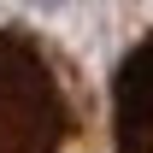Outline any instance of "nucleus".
<instances>
[{
    "label": "nucleus",
    "instance_id": "3",
    "mask_svg": "<svg viewBox=\"0 0 153 153\" xmlns=\"http://www.w3.org/2000/svg\"><path fill=\"white\" fill-rule=\"evenodd\" d=\"M41 6H59V0H41Z\"/></svg>",
    "mask_w": 153,
    "mask_h": 153
},
{
    "label": "nucleus",
    "instance_id": "1",
    "mask_svg": "<svg viewBox=\"0 0 153 153\" xmlns=\"http://www.w3.org/2000/svg\"><path fill=\"white\" fill-rule=\"evenodd\" d=\"M0 153H94V100L36 30H0Z\"/></svg>",
    "mask_w": 153,
    "mask_h": 153
},
{
    "label": "nucleus",
    "instance_id": "2",
    "mask_svg": "<svg viewBox=\"0 0 153 153\" xmlns=\"http://www.w3.org/2000/svg\"><path fill=\"white\" fill-rule=\"evenodd\" d=\"M112 153H153V30L112 71Z\"/></svg>",
    "mask_w": 153,
    "mask_h": 153
}]
</instances>
